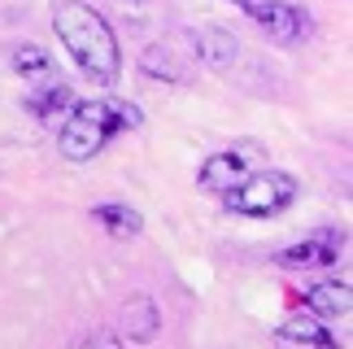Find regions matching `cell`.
Listing matches in <instances>:
<instances>
[{
    "label": "cell",
    "mask_w": 353,
    "mask_h": 349,
    "mask_svg": "<svg viewBox=\"0 0 353 349\" xmlns=\"http://www.w3.org/2000/svg\"><path fill=\"white\" fill-rule=\"evenodd\" d=\"M192 44H196V57L210 66V70H227L236 57H240V44L232 31L223 26H192Z\"/></svg>",
    "instance_id": "cell-8"
},
{
    "label": "cell",
    "mask_w": 353,
    "mask_h": 349,
    "mask_svg": "<svg viewBox=\"0 0 353 349\" xmlns=\"http://www.w3.org/2000/svg\"><path fill=\"white\" fill-rule=\"evenodd\" d=\"M275 337L283 341V345H292V349H341L336 345V337L327 332V323H319L314 315H288L283 323L275 328Z\"/></svg>",
    "instance_id": "cell-9"
},
{
    "label": "cell",
    "mask_w": 353,
    "mask_h": 349,
    "mask_svg": "<svg viewBox=\"0 0 353 349\" xmlns=\"http://www.w3.org/2000/svg\"><path fill=\"white\" fill-rule=\"evenodd\" d=\"M92 219H97L110 236H118V240L140 236V227H144L140 214H135L131 206H118V201H110V206H97V210H92Z\"/></svg>",
    "instance_id": "cell-10"
},
{
    "label": "cell",
    "mask_w": 353,
    "mask_h": 349,
    "mask_svg": "<svg viewBox=\"0 0 353 349\" xmlns=\"http://www.w3.org/2000/svg\"><path fill=\"white\" fill-rule=\"evenodd\" d=\"M157 328H161L157 306L148 301V297H131V306H127V337L131 341H153Z\"/></svg>",
    "instance_id": "cell-12"
},
{
    "label": "cell",
    "mask_w": 353,
    "mask_h": 349,
    "mask_svg": "<svg viewBox=\"0 0 353 349\" xmlns=\"http://www.w3.org/2000/svg\"><path fill=\"white\" fill-rule=\"evenodd\" d=\"M70 105H74V97H70V88H65V83H48L44 92H31V97H26V110H31L35 118L70 114Z\"/></svg>",
    "instance_id": "cell-11"
},
{
    "label": "cell",
    "mask_w": 353,
    "mask_h": 349,
    "mask_svg": "<svg viewBox=\"0 0 353 349\" xmlns=\"http://www.w3.org/2000/svg\"><path fill=\"white\" fill-rule=\"evenodd\" d=\"M341 245H345L341 232H314V236L296 240V245H288V249H279L275 262L279 266H332L336 258H341Z\"/></svg>",
    "instance_id": "cell-5"
},
{
    "label": "cell",
    "mask_w": 353,
    "mask_h": 349,
    "mask_svg": "<svg viewBox=\"0 0 353 349\" xmlns=\"http://www.w3.org/2000/svg\"><path fill=\"white\" fill-rule=\"evenodd\" d=\"M296 192H301V183L288 170H257L223 197V206L227 214H244V219H270V214L288 210Z\"/></svg>",
    "instance_id": "cell-3"
},
{
    "label": "cell",
    "mask_w": 353,
    "mask_h": 349,
    "mask_svg": "<svg viewBox=\"0 0 353 349\" xmlns=\"http://www.w3.org/2000/svg\"><path fill=\"white\" fill-rule=\"evenodd\" d=\"M140 123H144V114L135 110L131 101H118V97L79 101V105H70V114L61 118L57 149H61V157H70V162H92L114 136H122V131H131Z\"/></svg>",
    "instance_id": "cell-2"
},
{
    "label": "cell",
    "mask_w": 353,
    "mask_h": 349,
    "mask_svg": "<svg viewBox=\"0 0 353 349\" xmlns=\"http://www.w3.org/2000/svg\"><path fill=\"white\" fill-rule=\"evenodd\" d=\"M305 306L319 323H336V319H349V310H353V288L345 279H323V284L305 292Z\"/></svg>",
    "instance_id": "cell-7"
},
{
    "label": "cell",
    "mask_w": 353,
    "mask_h": 349,
    "mask_svg": "<svg viewBox=\"0 0 353 349\" xmlns=\"http://www.w3.org/2000/svg\"><path fill=\"white\" fill-rule=\"evenodd\" d=\"M74 349H122V341L114 337V332H92V337H83Z\"/></svg>",
    "instance_id": "cell-15"
},
{
    "label": "cell",
    "mask_w": 353,
    "mask_h": 349,
    "mask_svg": "<svg viewBox=\"0 0 353 349\" xmlns=\"http://www.w3.org/2000/svg\"><path fill=\"white\" fill-rule=\"evenodd\" d=\"M140 66H144V70L153 74V79H170V83L179 79V66H174V61H170V52H161V48H148Z\"/></svg>",
    "instance_id": "cell-14"
},
{
    "label": "cell",
    "mask_w": 353,
    "mask_h": 349,
    "mask_svg": "<svg viewBox=\"0 0 353 349\" xmlns=\"http://www.w3.org/2000/svg\"><path fill=\"white\" fill-rule=\"evenodd\" d=\"M236 5H240V9H244V13H249V18L257 22V18H262V13L270 9V0H236Z\"/></svg>",
    "instance_id": "cell-16"
},
{
    "label": "cell",
    "mask_w": 353,
    "mask_h": 349,
    "mask_svg": "<svg viewBox=\"0 0 353 349\" xmlns=\"http://www.w3.org/2000/svg\"><path fill=\"white\" fill-rule=\"evenodd\" d=\"M9 66H13V74H22V79H44L52 70L48 52L35 48V44H18V48L9 52Z\"/></svg>",
    "instance_id": "cell-13"
},
{
    "label": "cell",
    "mask_w": 353,
    "mask_h": 349,
    "mask_svg": "<svg viewBox=\"0 0 353 349\" xmlns=\"http://www.w3.org/2000/svg\"><path fill=\"white\" fill-rule=\"evenodd\" d=\"M257 26L275 44H296V39L310 35V13L301 5H288V0H270V9L257 18Z\"/></svg>",
    "instance_id": "cell-6"
},
{
    "label": "cell",
    "mask_w": 353,
    "mask_h": 349,
    "mask_svg": "<svg viewBox=\"0 0 353 349\" xmlns=\"http://www.w3.org/2000/svg\"><path fill=\"white\" fill-rule=\"evenodd\" d=\"M52 31H57L61 48L70 52V61L83 70V79L101 88H114L122 74V48L114 26L105 22L101 9H92L88 0H57L52 5Z\"/></svg>",
    "instance_id": "cell-1"
},
{
    "label": "cell",
    "mask_w": 353,
    "mask_h": 349,
    "mask_svg": "<svg viewBox=\"0 0 353 349\" xmlns=\"http://www.w3.org/2000/svg\"><path fill=\"white\" fill-rule=\"evenodd\" d=\"M249 153L253 149H232V153H210L205 162H201V170H196V183L205 188V192H219V197H227L236 183H244L249 179Z\"/></svg>",
    "instance_id": "cell-4"
}]
</instances>
